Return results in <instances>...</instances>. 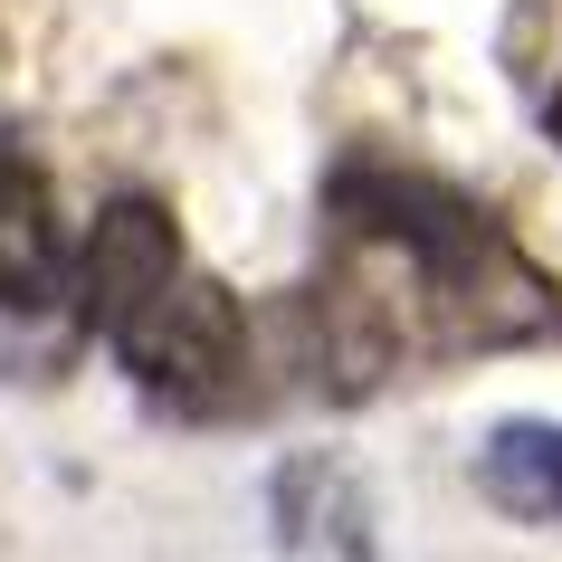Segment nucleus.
<instances>
[{
    "label": "nucleus",
    "mask_w": 562,
    "mask_h": 562,
    "mask_svg": "<svg viewBox=\"0 0 562 562\" xmlns=\"http://www.w3.org/2000/svg\"><path fill=\"white\" fill-rule=\"evenodd\" d=\"M105 344L124 353V372H134L153 401H181V411L229 401L238 372H248V315H238V296L220 277H201V267H172Z\"/></svg>",
    "instance_id": "1"
},
{
    "label": "nucleus",
    "mask_w": 562,
    "mask_h": 562,
    "mask_svg": "<svg viewBox=\"0 0 562 562\" xmlns=\"http://www.w3.org/2000/svg\"><path fill=\"white\" fill-rule=\"evenodd\" d=\"M181 267V229H172V210H153V201H115L105 220H95V238L77 248V315H87L95 334H115L134 305L162 286Z\"/></svg>",
    "instance_id": "2"
},
{
    "label": "nucleus",
    "mask_w": 562,
    "mask_h": 562,
    "mask_svg": "<svg viewBox=\"0 0 562 562\" xmlns=\"http://www.w3.org/2000/svg\"><path fill=\"white\" fill-rule=\"evenodd\" d=\"M67 277V238H58V210H48V181L0 153V305H48Z\"/></svg>",
    "instance_id": "3"
},
{
    "label": "nucleus",
    "mask_w": 562,
    "mask_h": 562,
    "mask_svg": "<svg viewBox=\"0 0 562 562\" xmlns=\"http://www.w3.org/2000/svg\"><path fill=\"white\" fill-rule=\"evenodd\" d=\"M486 486H496L515 515H562V429H533V419L496 429V448H486Z\"/></svg>",
    "instance_id": "4"
},
{
    "label": "nucleus",
    "mask_w": 562,
    "mask_h": 562,
    "mask_svg": "<svg viewBox=\"0 0 562 562\" xmlns=\"http://www.w3.org/2000/svg\"><path fill=\"white\" fill-rule=\"evenodd\" d=\"M543 124H553V144H562V87H553V105H543Z\"/></svg>",
    "instance_id": "5"
}]
</instances>
